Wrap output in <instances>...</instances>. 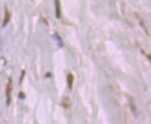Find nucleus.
<instances>
[{
	"label": "nucleus",
	"mask_w": 151,
	"mask_h": 124,
	"mask_svg": "<svg viewBox=\"0 0 151 124\" xmlns=\"http://www.w3.org/2000/svg\"><path fill=\"white\" fill-rule=\"evenodd\" d=\"M10 92H11V80L9 79V83L7 85V89H6V95H7V104L9 105L10 103Z\"/></svg>",
	"instance_id": "1"
},
{
	"label": "nucleus",
	"mask_w": 151,
	"mask_h": 124,
	"mask_svg": "<svg viewBox=\"0 0 151 124\" xmlns=\"http://www.w3.org/2000/svg\"><path fill=\"white\" fill-rule=\"evenodd\" d=\"M55 12H56V18H61V4L59 0L55 1Z\"/></svg>",
	"instance_id": "2"
},
{
	"label": "nucleus",
	"mask_w": 151,
	"mask_h": 124,
	"mask_svg": "<svg viewBox=\"0 0 151 124\" xmlns=\"http://www.w3.org/2000/svg\"><path fill=\"white\" fill-rule=\"evenodd\" d=\"M73 81H74L73 75L72 74H68L67 75V85H68V88L70 89V90L73 87Z\"/></svg>",
	"instance_id": "3"
},
{
	"label": "nucleus",
	"mask_w": 151,
	"mask_h": 124,
	"mask_svg": "<svg viewBox=\"0 0 151 124\" xmlns=\"http://www.w3.org/2000/svg\"><path fill=\"white\" fill-rule=\"evenodd\" d=\"M10 19V15H9V12L8 10H6V14H5V19H4V23H3V25H7V23L9 22Z\"/></svg>",
	"instance_id": "4"
}]
</instances>
